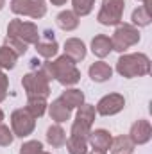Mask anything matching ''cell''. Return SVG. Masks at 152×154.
Masks as SVG:
<instances>
[{"label": "cell", "mask_w": 152, "mask_h": 154, "mask_svg": "<svg viewBox=\"0 0 152 154\" xmlns=\"http://www.w3.org/2000/svg\"><path fill=\"white\" fill-rule=\"evenodd\" d=\"M11 11L14 14H23V16H31L34 20H39L47 13V4H45V0H13Z\"/></svg>", "instance_id": "obj_8"}, {"label": "cell", "mask_w": 152, "mask_h": 154, "mask_svg": "<svg viewBox=\"0 0 152 154\" xmlns=\"http://www.w3.org/2000/svg\"><path fill=\"white\" fill-rule=\"evenodd\" d=\"M36 52H38L39 56L50 59V57H54L59 52V45L54 41V36H50L48 41H38L36 43Z\"/></svg>", "instance_id": "obj_21"}, {"label": "cell", "mask_w": 152, "mask_h": 154, "mask_svg": "<svg viewBox=\"0 0 152 154\" xmlns=\"http://www.w3.org/2000/svg\"><path fill=\"white\" fill-rule=\"evenodd\" d=\"M111 50H113L111 38H108L104 34H97L95 38L91 39V52L97 57H106V56H109Z\"/></svg>", "instance_id": "obj_15"}, {"label": "cell", "mask_w": 152, "mask_h": 154, "mask_svg": "<svg viewBox=\"0 0 152 154\" xmlns=\"http://www.w3.org/2000/svg\"><path fill=\"white\" fill-rule=\"evenodd\" d=\"M65 56H68L72 61H82L86 57V45L79 38H68L65 41Z\"/></svg>", "instance_id": "obj_12"}, {"label": "cell", "mask_w": 152, "mask_h": 154, "mask_svg": "<svg viewBox=\"0 0 152 154\" xmlns=\"http://www.w3.org/2000/svg\"><path fill=\"white\" fill-rule=\"evenodd\" d=\"M11 127H13V134L18 138H25L29 134H32L34 127H36V118L29 115L27 109H16L11 115Z\"/></svg>", "instance_id": "obj_7"}, {"label": "cell", "mask_w": 152, "mask_h": 154, "mask_svg": "<svg viewBox=\"0 0 152 154\" xmlns=\"http://www.w3.org/2000/svg\"><path fill=\"white\" fill-rule=\"evenodd\" d=\"M50 2H52L54 5H65V4H66V0H50Z\"/></svg>", "instance_id": "obj_31"}, {"label": "cell", "mask_w": 152, "mask_h": 154, "mask_svg": "<svg viewBox=\"0 0 152 154\" xmlns=\"http://www.w3.org/2000/svg\"><path fill=\"white\" fill-rule=\"evenodd\" d=\"M56 22L57 25L63 29V31H75L79 27V16H77L74 11H61L57 16H56Z\"/></svg>", "instance_id": "obj_16"}, {"label": "cell", "mask_w": 152, "mask_h": 154, "mask_svg": "<svg viewBox=\"0 0 152 154\" xmlns=\"http://www.w3.org/2000/svg\"><path fill=\"white\" fill-rule=\"evenodd\" d=\"M4 5H5V0H0V9H2Z\"/></svg>", "instance_id": "obj_33"}, {"label": "cell", "mask_w": 152, "mask_h": 154, "mask_svg": "<svg viewBox=\"0 0 152 154\" xmlns=\"http://www.w3.org/2000/svg\"><path fill=\"white\" fill-rule=\"evenodd\" d=\"M116 72L125 79L143 77L150 74V59L138 52V54H123L116 61Z\"/></svg>", "instance_id": "obj_2"}, {"label": "cell", "mask_w": 152, "mask_h": 154, "mask_svg": "<svg viewBox=\"0 0 152 154\" xmlns=\"http://www.w3.org/2000/svg\"><path fill=\"white\" fill-rule=\"evenodd\" d=\"M72 5H74V13L81 18V16H86L91 13L95 0H72Z\"/></svg>", "instance_id": "obj_26"}, {"label": "cell", "mask_w": 152, "mask_h": 154, "mask_svg": "<svg viewBox=\"0 0 152 154\" xmlns=\"http://www.w3.org/2000/svg\"><path fill=\"white\" fill-rule=\"evenodd\" d=\"M16 59H18V56H16L11 48H7L5 45L0 47V68H5V70L14 68Z\"/></svg>", "instance_id": "obj_24"}, {"label": "cell", "mask_w": 152, "mask_h": 154, "mask_svg": "<svg viewBox=\"0 0 152 154\" xmlns=\"http://www.w3.org/2000/svg\"><path fill=\"white\" fill-rule=\"evenodd\" d=\"M109 151L113 154H131L134 151V143H132V140L129 138V136H116L111 140V147H109Z\"/></svg>", "instance_id": "obj_18"}, {"label": "cell", "mask_w": 152, "mask_h": 154, "mask_svg": "<svg viewBox=\"0 0 152 154\" xmlns=\"http://www.w3.org/2000/svg\"><path fill=\"white\" fill-rule=\"evenodd\" d=\"M125 9V0H102L97 20L102 25H120Z\"/></svg>", "instance_id": "obj_6"}, {"label": "cell", "mask_w": 152, "mask_h": 154, "mask_svg": "<svg viewBox=\"0 0 152 154\" xmlns=\"http://www.w3.org/2000/svg\"><path fill=\"white\" fill-rule=\"evenodd\" d=\"M90 154H106V151H100V149H93Z\"/></svg>", "instance_id": "obj_32"}, {"label": "cell", "mask_w": 152, "mask_h": 154, "mask_svg": "<svg viewBox=\"0 0 152 154\" xmlns=\"http://www.w3.org/2000/svg\"><path fill=\"white\" fill-rule=\"evenodd\" d=\"M70 109H74V108H79V106H82L84 104V93L81 91V90H75V88H72V90H65L63 93H61V97H59Z\"/></svg>", "instance_id": "obj_19"}, {"label": "cell", "mask_w": 152, "mask_h": 154, "mask_svg": "<svg viewBox=\"0 0 152 154\" xmlns=\"http://www.w3.org/2000/svg\"><path fill=\"white\" fill-rule=\"evenodd\" d=\"M47 142H48L52 147H63V145L66 143V133H65V129H63L59 124L50 125V127L47 129Z\"/></svg>", "instance_id": "obj_17"}, {"label": "cell", "mask_w": 152, "mask_h": 154, "mask_svg": "<svg viewBox=\"0 0 152 154\" xmlns=\"http://www.w3.org/2000/svg\"><path fill=\"white\" fill-rule=\"evenodd\" d=\"M41 152H43V143L38 142V140L25 142L20 147V154H41Z\"/></svg>", "instance_id": "obj_28"}, {"label": "cell", "mask_w": 152, "mask_h": 154, "mask_svg": "<svg viewBox=\"0 0 152 154\" xmlns=\"http://www.w3.org/2000/svg\"><path fill=\"white\" fill-rule=\"evenodd\" d=\"M140 41V32L134 25H129V23H120L114 31L111 43H113V50L116 52H125L129 47L136 45Z\"/></svg>", "instance_id": "obj_5"}, {"label": "cell", "mask_w": 152, "mask_h": 154, "mask_svg": "<svg viewBox=\"0 0 152 154\" xmlns=\"http://www.w3.org/2000/svg\"><path fill=\"white\" fill-rule=\"evenodd\" d=\"M66 149L68 154H88V140L70 136L66 138Z\"/></svg>", "instance_id": "obj_23"}, {"label": "cell", "mask_w": 152, "mask_h": 154, "mask_svg": "<svg viewBox=\"0 0 152 154\" xmlns=\"http://www.w3.org/2000/svg\"><path fill=\"white\" fill-rule=\"evenodd\" d=\"M7 36L22 39L25 45H36L39 41V31L38 25L32 22H23V20H11L7 25Z\"/></svg>", "instance_id": "obj_3"}, {"label": "cell", "mask_w": 152, "mask_h": 154, "mask_svg": "<svg viewBox=\"0 0 152 154\" xmlns=\"http://www.w3.org/2000/svg\"><path fill=\"white\" fill-rule=\"evenodd\" d=\"M88 74L91 77V81H95V82H106L113 75V68L108 63H104V61H97V63H93L90 66Z\"/></svg>", "instance_id": "obj_14"}, {"label": "cell", "mask_w": 152, "mask_h": 154, "mask_svg": "<svg viewBox=\"0 0 152 154\" xmlns=\"http://www.w3.org/2000/svg\"><path fill=\"white\" fill-rule=\"evenodd\" d=\"M95 108L91 106V104H82V106H79V111H77V118L79 122H82V124H86V125H93V120H95Z\"/></svg>", "instance_id": "obj_25"}, {"label": "cell", "mask_w": 152, "mask_h": 154, "mask_svg": "<svg viewBox=\"0 0 152 154\" xmlns=\"http://www.w3.org/2000/svg\"><path fill=\"white\" fill-rule=\"evenodd\" d=\"M140 2H143V4H149V0H140Z\"/></svg>", "instance_id": "obj_35"}, {"label": "cell", "mask_w": 152, "mask_h": 154, "mask_svg": "<svg viewBox=\"0 0 152 154\" xmlns=\"http://www.w3.org/2000/svg\"><path fill=\"white\" fill-rule=\"evenodd\" d=\"M7 88H9V81H7V75L0 70V102L7 97Z\"/></svg>", "instance_id": "obj_30"}, {"label": "cell", "mask_w": 152, "mask_h": 154, "mask_svg": "<svg viewBox=\"0 0 152 154\" xmlns=\"http://www.w3.org/2000/svg\"><path fill=\"white\" fill-rule=\"evenodd\" d=\"M39 72L47 77L48 81L50 79H56L63 86L77 84L79 79H81V72H79V68L75 66V61H72L68 56H61L56 61L43 63V66H41Z\"/></svg>", "instance_id": "obj_1"}, {"label": "cell", "mask_w": 152, "mask_h": 154, "mask_svg": "<svg viewBox=\"0 0 152 154\" xmlns=\"http://www.w3.org/2000/svg\"><path fill=\"white\" fill-rule=\"evenodd\" d=\"M129 138L132 140L134 145H143L147 143L152 138V127L149 120H136L131 127V133H129Z\"/></svg>", "instance_id": "obj_10"}, {"label": "cell", "mask_w": 152, "mask_h": 154, "mask_svg": "<svg viewBox=\"0 0 152 154\" xmlns=\"http://www.w3.org/2000/svg\"><path fill=\"white\" fill-rule=\"evenodd\" d=\"M111 140H113V136L106 129H95V131H90V134H88V143L93 149H100L106 152L111 147Z\"/></svg>", "instance_id": "obj_11"}, {"label": "cell", "mask_w": 152, "mask_h": 154, "mask_svg": "<svg viewBox=\"0 0 152 154\" xmlns=\"http://www.w3.org/2000/svg\"><path fill=\"white\" fill-rule=\"evenodd\" d=\"M22 86L27 93V97H41L47 99L50 95V84L48 79L41 72H29L22 79Z\"/></svg>", "instance_id": "obj_4"}, {"label": "cell", "mask_w": 152, "mask_h": 154, "mask_svg": "<svg viewBox=\"0 0 152 154\" xmlns=\"http://www.w3.org/2000/svg\"><path fill=\"white\" fill-rule=\"evenodd\" d=\"M4 45H5L7 48H11L16 56H23V54L27 52V45H25L22 39H18V38L5 36V39H4Z\"/></svg>", "instance_id": "obj_27"}, {"label": "cell", "mask_w": 152, "mask_h": 154, "mask_svg": "<svg viewBox=\"0 0 152 154\" xmlns=\"http://www.w3.org/2000/svg\"><path fill=\"white\" fill-rule=\"evenodd\" d=\"M131 20H132V23L138 25V27H147L152 20L150 13H149V4H143V5H140L138 9H134Z\"/></svg>", "instance_id": "obj_22"}, {"label": "cell", "mask_w": 152, "mask_h": 154, "mask_svg": "<svg viewBox=\"0 0 152 154\" xmlns=\"http://www.w3.org/2000/svg\"><path fill=\"white\" fill-rule=\"evenodd\" d=\"M13 140H14L13 131H11L7 125L0 124V147H7V145H11Z\"/></svg>", "instance_id": "obj_29"}, {"label": "cell", "mask_w": 152, "mask_h": 154, "mask_svg": "<svg viewBox=\"0 0 152 154\" xmlns=\"http://www.w3.org/2000/svg\"><path fill=\"white\" fill-rule=\"evenodd\" d=\"M123 108H125L123 95H120V93H109V95H106V97H102L99 100L95 111L102 116H113L116 113H120Z\"/></svg>", "instance_id": "obj_9"}, {"label": "cell", "mask_w": 152, "mask_h": 154, "mask_svg": "<svg viewBox=\"0 0 152 154\" xmlns=\"http://www.w3.org/2000/svg\"><path fill=\"white\" fill-rule=\"evenodd\" d=\"M48 113H50V118H52L54 122L61 124V122L70 120V116H72V109H70L61 99H56V100H52V104L48 106Z\"/></svg>", "instance_id": "obj_13"}, {"label": "cell", "mask_w": 152, "mask_h": 154, "mask_svg": "<svg viewBox=\"0 0 152 154\" xmlns=\"http://www.w3.org/2000/svg\"><path fill=\"white\" fill-rule=\"evenodd\" d=\"M47 99H41V97H29V100H27V111H29V115H32L34 118H39V116L45 115V111H47Z\"/></svg>", "instance_id": "obj_20"}, {"label": "cell", "mask_w": 152, "mask_h": 154, "mask_svg": "<svg viewBox=\"0 0 152 154\" xmlns=\"http://www.w3.org/2000/svg\"><path fill=\"white\" fill-rule=\"evenodd\" d=\"M41 154H50V152H45V151H43V152H41Z\"/></svg>", "instance_id": "obj_36"}, {"label": "cell", "mask_w": 152, "mask_h": 154, "mask_svg": "<svg viewBox=\"0 0 152 154\" xmlns=\"http://www.w3.org/2000/svg\"><path fill=\"white\" fill-rule=\"evenodd\" d=\"M2 120H4V111L0 109V122H2Z\"/></svg>", "instance_id": "obj_34"}]
</instances>
